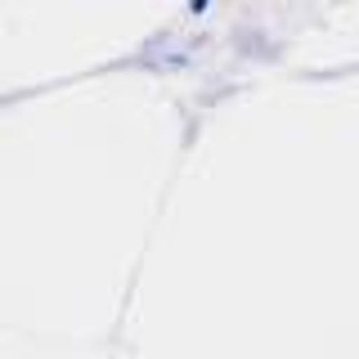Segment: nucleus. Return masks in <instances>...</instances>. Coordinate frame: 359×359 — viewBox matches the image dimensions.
I'll return each instance as SVG.
<instances>
[]
</instances>
